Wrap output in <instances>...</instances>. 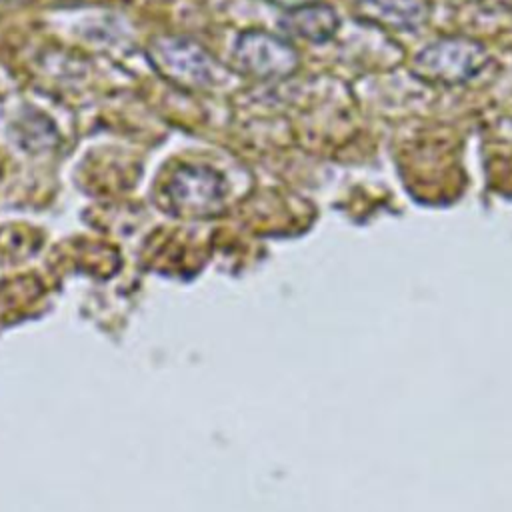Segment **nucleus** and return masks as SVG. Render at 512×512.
Masks as SVG:
<instances>
[{
  "label": "nucleus",
  "instance_id": "1",
  "mask_svg": "<svg viewBox=\"0 0 512 512\" xmlns=\"http://www.w3.org/2000/svg\"><path fill=\"white\" fill-rule=\"evenodd\" d=\"M486 48L464 36L440 38L414 54V74L428 84L460 86L476 78L488 64Z\"/></svg>",
  "mask_w": 512,
  "mask_h": 512
},
{
  "label": "nucleus",
  "instance_id": "5",
  "mask_svg": "<svg viewBox=\"0 0 512 512\" xmlns=\"http://www.w3.org/2000/svg\"><path fill=\"white\" fill-rule=\"evenodd\" d=\"M354 12L364 22L410 32L426 22L428 4L426 0H358Z\"/></svg>",
  "mask_w": 512,
  "mask_h": 512
},
{
  "label": "nucleus",
  "instance_id": "2",
  "mask_svg": "<svg viewBox=\"0 0 512 512\" xmlns=\"http://www.w3.org/2000/svg\"><path fill=\"white\" fill-rule=\"evenodd\" d=\"M152 68L182 90H204L214 82L216 64L194 40L184 36H158L148 44Z\"/></svg>",
  "mask_w": 512,
  "mask_h": 512
},
{
  "label": "nucleus",
  "instance_id": "3",
  "mask_svg": "<svg viewBox=\"0 0 512 512\" xmlns=\"http://www.w3.org/2000/svg\"><path fill=\"white\" fill-rule=\"evenodd\" d=\"M298 62L290 40L264 30L242 32L232 48V66L252 80H284L296 72Z\"/></svg>",
  "mask_w": 512,
  "mask_h": 512
},
{
  "label": "nucleus",
  "instance_id": "4",
  "mask_svg": "<svg viewBox=\"0 0 512 512\" xmlns=\"http://www.w3.org/2000/svg\"><path fill=\"white\" fill-rule=\"evenodd\" d=\"M168 208L178 218H212L224 210L226 186L218 172L206 166H180L166 182Z\"/></svg>",
  "mask_w": 512,
  "mask_h": 512
},
{
  "label": "nucleus",
  "instance_id": "6",
  "mask_svg": "<svg viewBox=\"0 0 512 512\" xmlns=\"http://www.w3.org/2000/svg\"><path fill=\"white\" fill-rule=\"evenodd\" d=\"M278 28L286 40L326 42L338 30V16L328 4H308L296 10H288L280 16Z\"/></svg>",
  "mask_w": 512,
  "mask_h": 512
},
{
  "label": "nucleus",
  "instance_id": "7",
  "mask_svg": "<svg viewBox=\"0 0 512 512\" xmlns=\"http://www.w3.org/2000/svg\"><path fill=\"white\" fill-rule=\"evenodd\" d=\"M270 4L282 8L284 12L288 10H296V8H302V6H308V4H314L316 0H268Z\"/></svg>",
  "mask_w": 512,
  "mask_h": 512
}]
</instances>
